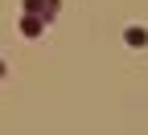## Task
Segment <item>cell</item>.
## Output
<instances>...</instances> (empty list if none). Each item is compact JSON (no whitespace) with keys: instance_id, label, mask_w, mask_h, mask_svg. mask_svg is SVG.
I'll list each match as a JSON object with an SVG mask.
<instances>
[{"instance_id":"cell-3","label":"cell","mask_w":148,"mask_h":135,"mask_svg":"<svg viewBox=\"0 0 148 135\" xmlns=\"http://www.w3.org/2000/svg\"><path fill=\"white\" fill-rule=\"evenodd\" d=\"M123 41L132 45V49H144V45H148V29H144V25H127V29H123Z\"/></svg>"},{"instance_id":"cell-2","label":"cell","mask_w":148,"mask_h":135,"mask_svg":"<svg viewBox=\"0 0 148 135\" xmlns=\"http://www.w3.org/2000/svg\"><path fill=\"white\" fill-rule=\"evenodd\" d=\"M45 25H49L45 16H29V12H21V33L29 37V41H33V37H41V33H45Z\"/></svg>"},{"instance_id":"cell-1","label":"cell","mask_w":148,"mask_h":135,"mask_svg":"<svg viewBox=\"0 0 148 135\" xmlns=\"http://www.w3.org/2000/svg\"><path fill=\"white\" fill-rule=\"evenodd\" d=\"M21 12H29V16H45V21H53V16L62 12V0H21Z\"/></svg>"},{"instance_id":"cell-4","label":"cell","mask_w":148,"mask_h":135,"mask_svg":"<svg viewBox=\"0 0 148 135\" xmlns=\"http://www.w3.org/2000/svg\"><path fill=\"white\" fill-rule=\"evenodd\" d=\"M4 74H8V66H4V62H0V78H4Z\"/></svg>"}]
</instances>
